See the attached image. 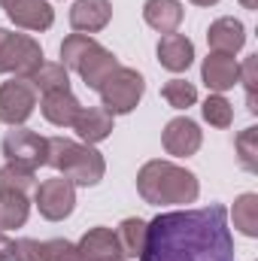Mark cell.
Returning a JSON list of instances; mask_svg holds the SVG:
<instances>
[{"mask_svg": "<svg viewBox=\"0 0 258 261\" xmlns=\"http://www.w3.org/2000/svg\"><path fill=\"white\" fill-rule=\"evenodd\" d=\"M140 261H237L228 210L210 203L200 210H173L146 222Z\"/></svg>", "mask_w": 258, "mask_h": 261, "instance_id": "obj_1", "label": "cell"}, {"mask_svg": "<svg viewBox=\"0 0 258 261\" xmlns=\"http://www.w3.org/2000/svg\"><path fill=\"white\" fill-rule=\"evenodd\" d=\"M137 192L152 206H179L197 200L200 182L192 170L173 161H146L137 173Z\"/></svg>", "mask_w": 258, "mask_h": 261, "instance_id": "obj_2", "label": "cell"}, {"mask_svg": "<svg viewBox=\"0 0 258 261\" xmlns=\"http://www.w3.org/2000/svg\"><path fill=\"white\" fill-rule=\"evenodd\" d=\"M49 143V155H46V164L55 167L64 179H70L73 186H97L107 173V161L104 155L88 146V143H76V140H67V137H46Z\"/></svg>", "mask_w": 258, "mask_h": 261, "instance_id": "obj_3", "label": "cell"}, {"mask_svg": "<svg viewBox=\"0 0 258 261\" xmlns=\"http://www.w3.org/2000/svg\"><path fill=\"white\" fill-rule=\"evenodd\" d=\"M61 64L67 70H76L82 76V82L88 88H94V91L104 85V79L116 67H122L119 58L110 49H104L97 40H91L85 34H70L64 43H61Z\"/></svg>", "mask_w": 258, "mask_h": 261, "instance_id": "obj_4", "label": "cell"}, {"mask_svg": "<svg viewBox=\"0 0 258 261\" xmlns=\"http://www.w3.org/2000/svg\"><path fill=\"white\" fill-rule=\"evenodd\" d=\"M100 91V100H104V110L113 113V116H128L137 110V103L143 100V91H146V79L134 70V67H116L104 85L97 88Z\"/></svg>", "mask_w": 258, "mask_h": 261, "instance_id": "obj_5", "label": "cell"}, {"mask_svg": "<svg viewBox=\"0 0 258 261\" xmlns=\"http://www.w3.org/2000/svg\"><path fill=\"white\" fill-rule=\"evenodd\" d=\"M40 64L43 49L34 37L0 28V73H15V79H28Z\"/></svg>", "mask_w": 258, "mask_h": 261, "instance_id": "obj_6", "label": "cell"}, {"mask_svg": "<svg viewBox=\"0 0 258 261\" xmlns=\"http://www.w3.org/2000/svg\"><path fill=\"white\" fill-rule=\"evenodd\" d=\"M34 203L40 210L43 219L49 222H64L67 216L73 213L76 206V186L64 179V176H55V179H46L37 186L34 192Z\"/></svg>", "mask_w": 258, "mask_h": 261, "instance_id": "obj_7", "label": "cell"}, {"mask_svg": "<svg viewBox=\"0 0 258 261\" xmlns=\"http://www.w3.org/2000/svg\"><path fill=\"white\" fill-rule=\"evenodd\" d=\"M34 107H37V91L31 88L28 79H12L0 85V122L3 125H12V128L24 125L34 116Z\"/></svg>", "mask_w": 258, "mask_h": 261, "instance_id": "obj_8", "label": "cell"}, {"mask_svg": "<svg viewBox=\"0 0 258 261\" xmlns=\"http://www.w3.org/2000/svg\"><path fill=\"white\" fill-rule=\"evenodd\" d=\"M3 155L6 161L24 164V167H46V155H49V143L46 137L34 134L28 128H15L3 137Z\"/></svg>", "mask_w": 258, "mask_h": 261, "instance_id": "obj_9", "label": "cell"}, {"mask_svg": "<svg viewBox=\"0 0 258 261\" xmlns=\"http://www.w3.org/2000/svg\"><path fill=\"white\" fill-rule=\"evenodd\" d=\"M161 143L167 149V155H176V158H189L200 149L203 143V134L197 128V122L179 116V119H170L164 125V134H161Z\"/></svg>", "mask_w": 258, "mask_h": 261, "instance_id": "obj_10", "label": "cell"}, {"mask_svg": "<svg viewBox=\"0 0 258 261\" xmlns=\"http://www.w3.org/2000/svg\"><path fill=\"white\" fill-rule=\"evenodd\" d=\"M3 9L9 21L24 31H49L55 21V9L49 6V0H9Z\"/></svg>", "mask_w": 258, "mask_h": 261, "instance_id": "obj_11", "label": "cell"}, {"mask_svg": "<svg viewBox=\"0 0 258 261\" xmlns=\"http://www.w3.org/2000/svg\"><path fill=\"white\" fill-rule=\"evenodd\" d=\"M113 18V3L110 0H76L73 9H70V28L76 34H97L110 24Z\"/></svg>", "mask_w": 258, "mask_h": 261, "instance_id": "obj_12", "label": "cell"}, {"mask_svg": "<svg viewBox=\"0 0 258 261\" xmlns=\"http://www.w3.org/2000/svg\"><path fill=\"white\" fill-rule=\"evenodd\" d=\"M200 76H203V85L216 94L228 91L237 85L240 79V64L234 61V55H222V52H210L200 64Z\"/></svg>", "mask_w": 258, "mask_h": 261, "instance_id": "obj_13", "label": "cell"}, {"mask_svg": "<svg viewBox=\"0 0 258 261\" xmlns=\"http://www.w3.org/2000/svg\"><path fill=\"white\" fill-rule=\"evenodd\" d=\"M82 258L85 261H122V246H119V237L116 231L110 228H91L82 234V240L76 243Z\"/></svg>", "mask_w": 258, "mask_h": 261, "instance_id": "obj_14", "label": "cell"}, {"mask_svg": "<svg viewBox=\"0 0 258 261\" xmlns=\"http://www.w3.org/2000/svg\"><path fill=\"white\" fill-rule=\"evenodd\" d=\"M207 43H210L213 52L234 55V52H240L243 43H246V28H243V21L231 18V15L216 18V21L210 24V31H207Z\"/></svg>", "mask_w": 258, "mask_h": 261, "instance_id": "obj_15", "label": "cell"}, {"mask_svg": "<svg viewBox=\"0 0 258 261\" xmlns=\"http://www.w3.org/2000/svg\"><path fill=\"white\" fill-rule=\"evenodd\" d=\"M73 130L88 146L104 143L113 134V113H107L104 107H82L79 116H76V122H73Z\"/></svg>", "mask_w": 258, "mask_h": 261, "instance_id": "obj_16", "label": "cell"}, {"mask_svg": "<svg viewBox=\"0 0 258 261\" xmlns=\"http://www.w3.org/2000/svg\"><path fill=\"white\" fill-rule=\"evenodd\" d=\"M158 61L164 70H170V73H183V70H189L194 61V46L189 37H183V34H164L161 40H158Z\"/></svg>", "mask_w": 258, "mask_h": 261, "instance_id": "obj_17", "label": "cell"}, {"mask_svg": "<svg viewBox=\"0 0 258 261\" xmlns=\"http://www.w3.org/2000/svg\"><path fill=\"white\" fill-rule=\"evenodd\" d=\"M40 110H43L46 122H52V125H58V128H73V122H76L82 103H79V100L73 97V91L67 88V91H49V94H43Z\"/></svg>", "mask_w": 258, "mask_h": 261, "instance_id": "obj_18", "label": "cell"}, {"mask_svg": "<svg viewBox=\"0 0 258 261\" xmlns=\"http://www.w3.org/2000/svg\"><path fill=\"white\" fill-rule=\"evenodd\" d=\"M143 18L158 34H176V28L183 24V3L179 0H146Z\"/></svg>", "mask_w": 258, "mask_h": 261, "instance_id": "obj_19", "label": "cell"}, {"mask_svg": "<svg viewBox=\"0 0 258 261\" xmlns=\"http://www.w3.org/2000/svg\"><path fill=\"white\" fill-rule=\"evenodd\" d=\"M31 88L37 94H49V91H67L70 88V76H67L64 64H52V61H43L31 76H28Z\"/></svg>", "mask_w": 258, "mask_h": 261, "instance_id": "obj_20", "label": "cell"}, {"mask_svg": "<svg viewBox=\"0 0 258 261\" xmlns=\"http://www.w3.org/2000/svg\"><path fill=\"white\" fill-rule=\"evenodd\" d=\"M28 213H31L28 195H21V192H0V231L21 228L28 222Z\"/></svg>", "mask_w": 258, "mask_h": 261, "instance_id": "obj_21", "label": "cell"}, {"mask_svg": "<svg viewBox=\"0 0 258 261\" xmlns=\"http://www.w3.org/2000/svg\"><path fill=\"white\" fill-rule=\"evenodd\" d=\"M31 189H37V170L34 167L15 164V161H6L0 167V192H21V195H28Z\"/></svg>", "mask_w": 258, "mask_h": 261, "instance_id": "obj_22", "label": "cell"}, {"mask_svg": "<svg viewBox=\"0 0 258 261\" xmlns=\"http://www.w3.org/2000/svg\"><path fill=\"white\" fill-rule=\"evenodd\" d=\"M231 216H234V228H237L240 234L258 237V195H252V192L240 195L234 200Z\"/></svg>", "mask_w": 258, "mask_h": 261, "instance_id": "obj_23", "label": "cell"}, {"mask_svg": "<svg viewBox=\"0 0 258 261\" xmlns=\"http://www.w3.org/2000/svg\"><path fill=\"white\" fill-rule=\"evenodd\" d=\"M116 237H119V246H122V255H125V258H140L143 243H146V222L137 219V216H134V219H125V222L119 225Z\"/></svg>", "mask_w": 258, "mask_h": 261, "instance_id": "obj_24", "label": "cell"}, {"mask_svg": "<svg viewBox=\"0 0 258 261\" xmlns=\"http://www.w3.org/2000/svg\"><path fill=\"white\" fill-rule=\"evenodd\" d=\"M9 261H52V240H12Z\"/></svg>", "mask_w": 258, "mask_h": 261, "instance_id": "obj_25", "label": "cell"}, {"mask_svg": "<svg viewBox=\"0 0 258 261\" xmlns=\"http://www.w3.org/2000/svg\"><path fill=\"white\" fill-rule=\"evenodd\" d=\"M161 97H164L167 107H173V110H189L194 100H197V88H194L189 79H170V82H164Z\"/></svg>", "mask_w": 258, "mask_h": 261, "instance_id": "obj_26", "label": "cell"}, {"mask_svg": "<svg viewBox=\"0 0 258 261\" xmlns=\"http://www.w3.org/2000/svg\"><path fill=\"white\" fill-rule=\"evenodd\" d=\"M234 146H237V158H240V164L249 170V173H255L258 170V128L240 130L237 134V140H234Z\"/></svg>", "mask_w": 258, "mask_h": 261, "instance_id": "obj_27", "label": "cell"}, {"mask_svg": "<svg viewBox=\"0 0 258 261\" xmlns=\"http://www.w3.org/2000/svg\"><path fill=\"white\" fill-rule=\"evenodd\" d=\"M203 119H207L213 128H231L234 110H231V103H228L222 94H210V97L203 100Z\"/></svg>", "mask_w": 258, "mask_h": 261, "instance_id": "obj_28", "label": "cell"}, {"mask_svg": "<svg viewBox=\"0 0 258 261\" xmlns=\"http://www.w3.org/2000/svg\"><path fill=\"white\" fill-rule=\"evenodd\" d=\"M243 88H246V103H249V113H258V100H255V85H258V55H249L243 67H240V79Z\"/></svg>", "mask_w": 258, "mask_h": 261, "instance_id": "obj_29", "label": "cell"}, {"mask_svg": "<svg viewBox=\"0 0 258 261\" xmlns=\"http://www.w3.org/2000/svg\"><path fill=\"white\" fill-rule=\"evenodd\" d=\"M52 261H85L79 246L70 240H52Z\"/></svg>", "mask_w": 258, "mask_h": 261, "instance_id": "obj_30", "label": "cell"}, {"mask_svg": "<svg viewBox=\"0 0 258 261\" xmlns=\"http://www.w3.org/2000/svg\"><path fill=\"white\" fill-rule=\"evenodd\" d=\"M9 252H12V240L6 237V231H0V261H9Z\"/></svg>", "mask_w": 258, "mask_h": 261, "instance_id": "obj_31", "label": "cell"}, {"mask_svg": "<svg viewBox=\"0 0 258 261\" xmlns=\"http://www.w3.org/2000/svg\"><path fill=\"white\" fill-rule=\"evenodd\" d=\"M194 6H213V3H219V0H192Z\"/></svg>", "mask_w": 258, "mask_h": 261, "instance_id": "obj_32", "label": "cell"}, {"mask_svg": "<svg viewBox=\"0 0 258 261\" xmlns=\"http://www.w3.org/2000/svg\"><path fill=\"white\" fill-rule=\"evenodd\" d=\"M240 3H243L246 9H255V6H258V0H240Z\"/></svg>", "mask_w": 258, "mask_h": 261, "instance_id": "obj_33", "label": "cell"}, {"mask_svg": "<svg viewBox=\"0 0 258 261\" xmlns=\"http://www.w3.org/2000/svg\"><path fill=\"white\" fill-rule=\"evenodd\" d=\"M6 3H9V0H0V6H6Z\"/></svg>", "mask_w": 258, "mask_h": 261, "instance_id": "obj_34", "label": "cell"}, {"mask_svg": "<svg viewBox=\"0 0 258 261\" xmlns=\"http://www.w3.org/2000/svg\"><path fill=\"white\" fill-rule=\"evenodd\" d=\"M122 261H128V258H122Z\"/></svg>", "mask_w": 258, "mask_h": 261, "instance_id": "obj_35", "label": "cell"}]
</instances>
